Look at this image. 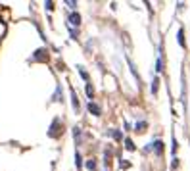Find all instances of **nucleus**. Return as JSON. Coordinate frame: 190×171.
Here are the masks:
<instances>
[{
  "label": "nucleus",
  "mask_w": 190,
  "mask_h": 171,
  "mask_svg": "<svg viewBox=\"0 0 190 171\" xmlns=\"http://www.w3.org/2000/svg\"><path fill=\"white\" fill-rule=\"evenodd\" d=\"M88 112H90L92 115H100V113H102V110H100L98 104H94V102L90 100V102H88Z\"/></svg>",
  "instance_id": "1"
},
{
  "label": "nucleus",
  "mask_w": 190,
  "mask_h": 171,
  "mask_svg": "<svg viewBox=\"0 0 190 171\" xmlns=\"http://www.w3.org/2000/svg\"><path fill=\"white\" fill-rule=\"evenodd\" d=\"M69 19H71V23H73V25H77V27L81 25V15H79V14H71Z\"/></svg>",
  "instance_id": "2"
},
{
  "label": "nucleus",
  "mask_w": 190,
  "mask_h": 171,
  "mask_svg": "<svg viewBox=\"0 0 190 171\" xmlns=\"http://www.w3.org/2000/svg\"><path fill=\"white\" fill-rule=\"evenodd\" d=\"M152 144H154V150H156L157 154L163 152V142H161V140H156V142H152Z\"/></svg>",
  "instance_id": "3"
},
{
  "label": "nucleus",
  "mask_w": 190,
  "mask_h": 171,
  "mask_svg": "<svg viewBox=\"0 0 190 171\" xmlns=\"http://www.w3.org/2000/svg\"><path fill=\"white\" fill-rule=\"evenodd\" d=\"M71 98H73V108H75V110H79V100H77V94H75L73 88H71Z\"/></svg>",
  "instance_id": "4"
},
{
  "label": "nucleus",
  "mask_w": 190,
  "mask_h": 171,
  "mask_svg": "<svg viewBox=\"0 0 190 171\" xmlns=\"http://www.w3.org/2000/svg\"><path fill=\"white\" fill-rule=\"evenodd\" d=\"M179 44L181 46H184V31L179 29Z\"/></svg>",
  "instance_id": "5"
},
{
  "label": "nucleus",
  "mask_w": 190,
  "mask_h": 171,
  "mask_svg": "<svg viewBox=\"0 0 190 171\" xmlns=\"http://www.w3.org/2000/svg\"><path fill=\"white\" fill-rule=\"evenodd\" d=\"M87 94H88V98H92V96H94V88L90 87V83L87 85Z\"/></svg>",
  "instance_id": "6"
},
{
  "label": "nucleus",
  "mask_w": 190,
  "mask_h": 171,
  "mask_svg": "<svg viewBox=\"0 0 190 171\" xmlns=\"http://www.w3.org/2000/svg\"><path fill=\"white\" fill-rule=\"evenodd\" d=\"M75 164H77V167H81V165H83V160H81V154H79V152L75 154Z\"/></svg>",
  "instance_id": "7"
},
{
  "label": "nucleus",
  "mask_w": 190,
  "mask_h": 171,
  "mask_svg": "<svg viewBox=\"0 0 190 171\" xmlns=\"http://www.w3.org/2000/svg\"><path fill=\"white\" fill-rule=\"evenodd\" d=\"M125 146H127V150H135V144H132L131 138H127V140H125Z\"/></svg>",
  "instance_id": "8"
},
{
  "label": "nucleus",
  "mask_w": 190,
  "mask_h": 171,
  "mask_svg": "<svg viewBox=\"0 0 190 171\" xmlns=\"http://www.w3.org/2000/svg\"><path fill=\"white\" fill-rule=\"evenodd\" d=\"M42 52L44 50H37V54L33 56V60H44V56H42Z\"/></svg>",
  "instance_id": "9"
},
{
  "label": "nucleus",
  "mask_w": 190,
  "mask_h": 171,
  "mask_svg": "<svg viewBox=\"0 0 190 171\" xmlns=\"http://www.w3.org/2000/svg\"><path fill=\"white\" fill-rule=\"evenodd\" d=\"M79 73H81V77H83V79H84V81H87V79H88V73H87V71H84V69H83V67H81V66H79Z\"/></svg>",
  "instance_id": "10"
},
{
  "label": "nucleus",
  "mask_w": 190,
  "mask_h": 171,
  "mask_svg": "<svg viewBox=\"0 0 190 171\" xmlns=\"http://www.w3.org/2000/svg\"><path fill=\"white\" fill-rule=\"evenodd\" d=\"M94 167H96V162L94 160H88L87 162V169H94Z\"/></svg>",
  "instance_id": "11"
},
{
  "label": "nucleus",
  "mask_w": 190,
  "mask_h": 171,
  "mask_svg": "<svg viewBox=\"0 0 190 171\" xmlns=\"http://www.w3.org/2000/svg\"><path fill=\"white\" fill-rule=\"evenodd\" d=\"M157 83H159V81H157V79H154V83H152V92H154V94L157 92Z\"/></svg>",
  "instance_id": "12"
},
{
  "label": "nucleus",
  "mask_w": 190,
  "mask_h": 171,
  "mask_svg": "<svg viewBox=\"0 0 190 171\" xmlns=\"http://www.w3.org/2000/svg\"><path fill=\"white\" fill-rule=\"evenodd\" d=\"M144 127H146V123H144V121L136 123V131H144Z\"/></svg>",
  "instance_id": "13"
}]
</instances>
